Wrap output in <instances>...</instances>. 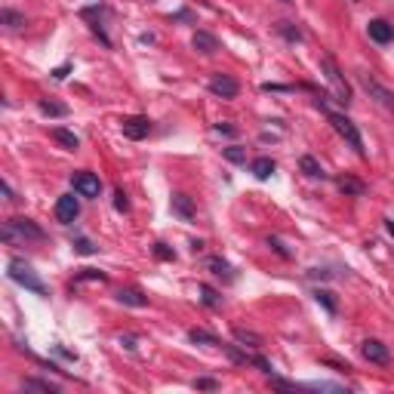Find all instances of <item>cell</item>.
Returning a JSON list of instances; mask_svg holds the SVG:
<instances>
[{"mask_svg":"<svg viewBox=\"0 0 394 394\" xmlns=\"http://www.w3.org/2000/svg\"><path fill=\"white\" fill-rule=\"evenodd\" d=\"M320 71H324V77L329 81V87H333L336 99H339L342 105H348L351 102V87L345 83V77H342V71H339V65H336L333 56H320Z\"/></svg>","mask_w":394,"mask_h":394,"instance_id":"1","label":"cell"},{"mask_svg":"<svg viewBox=\"0 0 394 394\" xmlns=\"http://www.w3.org/2000/svg\"><path fill=\"white\" fill-rule=\"evenodd\" d=\"M10 277H13L16 284H22L25 290H31V293H40V296L47 293L44 281H40V277L31 271V265L22 262V259H13V262H10Z\"/></svg>","mask_w":394,"mask_h":394,"instance_id":"2","label":"cell"},{"mask_svg":"<svg viewBox=\"0 0 394 394\" xmlns=\"http://www.w3.org/2000/svg\"><path fill=\"white\" fill-rule=\"evenodd\" d=\"M327 117H329V124H333V130L342 136V139L348 142L351 148H354L357 154H363V139H361V133H357V126L351 124V120L345 117V114H336V111H327Z\"/></svg>","mask_w":394,"mask_h":394,"instance_id":"3","label":"cell"},{"mask_svg":"<svg viewBox=\"0 0 394 394\" xmlns=\"http://www.w3.org/2000/svg\"><path fill=\"white\" fill-rule=\"evenodd\" d=\"M210 92L213 96H219V99H238V81L234 77H228V74H213L210 77Z\"/></svg>","mask_w":394,"mask_h":394,"instance_id":"4","label":"cell"},{"mask_svg":"<svg viewBox=\"0 0 394 394\" xmlns=\"http://www.w3.org/2000/svg\"><path fill=\"white\" fill-rule=\"evenodd\" d=\"M77 216H81V204H77L74 195H62L56 200V219H59L62 225H71Z\"/></svg>","mask_w":394,"mask_h":394,"instance_id":"5","label":"cell"},{"mask_svg":"<svg viewBox=\"0 0 394 394\" xmlns=\"http://www.w3.org/2000/svg\"><path fill=\"white\" fill-rule=\"evenodd\" d=\"M71 185H74V191L81 197H99V191H102V182H99L96 173H77L71 179Z\"/></svg>","mask_w":394,"mask_h":394,"instance_id":"6","label":"cell"},{"mask_svg":"<svg viewBox=\"0 0 394 394\" xmlns=\"http://www.w3.org/2000/svg\"><path fill=\"white\" fill-rule=\"evenodd\" d=\"M120 130H124L126 139L139 142V139H145V136L151 133V120L148 117H126L124 124H120Z\"/></svg>","mask_w":394,"mask_h":394,"instance_id":"7","label":"cell"},{"mask_svg":"<svg viewBox=\"0 0 394 394\" xmlns=\"http://www.w3.org/2000/svg\"><path fill=\"white\" fill-rule=\"evenodd\" d=\"M361 354H363V361L379 363V367H382V363H388V348H385L379 339H367V342H363V345H361Z\"/></svg>","mask_w":394,"mask_h":394,"instance_id":"8","label":"cell"},{"mask_svg":"<svg viewBox=\"0 0 394 394\" xmlns=\"http://www.w3.org/2000/svg\"><path fill=\"white\" fill-rule=\"evenodd\" d=\"M367 34H370V40H376V44H391L394 40V28L385 22V19H372L367 25Z\"/></svg>","mask_w":394,"mask_h":394,"instance_id":"9","label":"cell"},{"mask_svg":"<svg viewBox=\"0 0 394 394\" xmlns=\"http://www.w3.org/2000/svg\"><path fill=\"white\" fill-rule=\"evenodd\" d=\"M361 83H363V90H367L370 96H376V102H382L388 111H394V92H388L385 87H379V83L370 81V77H361Z\"/></svg>","mask_w":394,"mask_h":394,"instance_id":"10","label":"cell"},{"mask_svg":"<svg viewBox=\"0 0 394 394\" xmlns=\"http://www.w3.org/2000/svg\"><path fill=\"white\" fill-rule=\"evenodd\" d=\"M191 47H195L197 53H204V56H213L219 49V40L213 38L210 31H197L195 38H191Z\"/></svg>","mask_w":394,"mask_h":394,"instance_id":"11","label":"cell"},{"mask_svg":"<svg viewBox=\"0 0 394 394\" xmlns=\"http://www.w3.org/2000/svg\"><path fill=\"white\" fill-rule=\"evenodd\" d=\"M170 206H173V213H176L179 219H185V222L195 219V206H191V197L188 195H173V204H170Z\"/></svg>","mask_w":394,"mask_h":394,"instance_id":"12","label":"cell"},{"mask_svg":"<svg viewBox=\"0 0 394 394\" xmlns=\"http://www.w3.org/2000/svg\"><path fill=\"white\" fill-rule=\"evenodd\" d=\"M49 136H53V139L59 142L62 148H68V151H77V148H81V139H77V136L71 133V130H62V126H56V130L49 133Z\"/></svg>","mask_w":394,"mask_h":394,"instance_id":"13","label":"cell"},{"mask_svg":"<svg viewBox=\"0 0 394 394\" xmlns=\"http://www.w3.org/2000/svg\"><path fill=\"white\" fill-rule=\"evenodd\" d=\"M117 302L133 305V308H142V305H148V299L142 296L139 290H120V293H117Z\"/></svg>","mask_w":394,"mask_h":394,"instance_id":"14","label":"cell"},{"mask_svg":"<svg viewBox=\"0 0 394 394\" xmlns=\"http://www.w3.org/2000/svg\"><path fill=\"white\" fill-rule=\"evenodd\" d=\"M271 173H274V161H271V157H256L253 161V176L256 179H268Z\"/></svg>","mask_w":394,"mask_h":394,"instance_id":"15","label":"cell"},{"mask_svg":"<svg viewBox=\"0 0 394 394\" xmlns=\"http://www.w3.org/2000/svg\"><path fill=\"white\" fill-rule=\"evenodd\" d=\"M210 271L216 277H225V281H234V271H231V265H228L225 259H219V256H213L210 259Z\"/></svg>","mask_w":394,"mask_h":394,"instance_id":"16","label":"cell"},{"mask_svg":"<svg viewBox=\"0 0 394 394\" xmlns=\"http://www.w3.org/2000/svg\"><path fill=\"white\" fill-rule=\"evenodd\" d=\"M339 191H345V195H354V197H361L363 195V182H357V179H339Z\"/></svg>","mask_w":394,"mask_h":394,"instance_id":"17","label":"cell"},{"mask_svg":"<svg viewBox=\"0 0 394 394\" xmlns=\"http://www.w3.org/2000/svg\"><path fill=\"white\" fill-rule=\"evenodd\" d=\"M0 22H3L6 28H22L25 16H22V13H16V10H3V13H0Z\"/></svg>","mask_w":394,"mask_h":394,"instance_id":"18","label":"cell"},{"mask_svg":"<svg viewBox=\"0 0 394 394\" xmlns=\"http://www.w3.org/2000/svg\"><path fill=\"white\" fill-rule=\"evenodd\" d=\"M188 339H191V342H197V345H219V342H216V336H213V333H206V329H191V333H188Z\"/></svg>","mask_w":394,"mask_h":394,"instance_id":"19","label":"cell"},{"mask_svg":"<svg viewBox=\"0 0 394 394\" xmlns=\"http://www.w3.org/2000/svg\"><path fill=\"white\" fill-rule=\"evenodd\" d=\"M314 299H318V305H324L329 314H336V299L329 290H314Z\"/></svg>","mask_w":394,"mask_h":394,"instance_id":"20","label":"cell"},{"mask_svg":"<svg viewBox=\"0 0 394 394\" xmlns=\"http://www.w3.org/2000/svg\"><path fill=\"white\" fill-rule=\"evenodd\" d=\"M197 290H200V299H204V305H210V308H219L222 305V299H219V293L216 290H210V286H197Z\"/></svg>","mask_w":394,"mask_h":394,"instance_id":"21","label":"cell"},{"mask_svg":"<svg viewBox=\"0 0 394 394\" xmlns=\"http://www.w3.org/2000/svg\"><path fill=\"white\" fill-rule=\"evenodd\" d=\"M302 170H305V176H311V179H324V170H320V163L314 161V157H302Z\"/></svg>","mask_w":394,"mask_h":394,"instance_id":"22","label":"cell"},{"mask_svg":"<svg viewBox=\"0 0 394 394\" xmlns=\"http://www.w3.org/2000/svg\"><path fill=\"white\" fill-rule=\"evenodd\" d=\"M277 31H281L284 38L290 40V44H299V40H302V31H299V28H293L290 22H281V25H277Z\"/></svg>","mask_w":394,"mask_h":394,"instance_id":"23","label":"cell"},{"mask_svg":"<svg viewBox=\"0 0 394 394\" xmlns=\"http://www.w3.org/2000/svg\"><path fill=\"white\" fill-rule=\"evenodd\" d=\"M40 111L49 114V117H65L68 108L65 105H59V102H40Z\"/></svg>","mask_w":394,"mask_h":394,"instance_id":"24","label":"cell"},{"mask_svg":"<svg viewBox=\"0 0 394 394\" xmlns=\"http://www.w3.org/2000/svg\"><path fill=\"white\" fill-rule=\"evenodd\" d=\"M225 161H231V163H247V151L243 148H238V145H231V148H225Z\"/></svg>","mask_w":394,"mask_h":394,"instance_id":"25","label":"cell"},{"mask_svg":"<svg viewBox=\"0 0 394 394\" xmlns=\"http://www.w3.org/2000/svg\"><path fill=\"white\" fill-rule=\"evenodd\" d=\"M234 336H238V342H249V345H262V339L256 333H247V329H234Z\"/></svg>","mask_w":394,"mask_h":394,"instance_id":"26","label":"cell"},{"mask_svg":"<svg viewBox=\"0 0 394 394\" xmlns=\"http://www.w3.org/2000/svg\"><path fill=\"white\" fill-rule=\"evenodd\" d=\"M154 256H157V259H176V253H173V249H167V243H157Z\"/></svg>","mask_w":394,"mask_h":394,"instance_id":"27","label":"cell"},{"mask_svg":"<svg viewBox=\"0 0 394 394\" xmlns=\"http://www.w3.org/2000/svg\"><path fill=\"white\" fill-rule=\"evenodd\" d=\"M74 249H77V253H83V256H90V253H96V247H92V243L90 240H74Z\"/></svg>","mask_w":394,"mask_h":394,"instance_id":"28","label":"cell"},{"mask_svg":"<svg viewBox=\"0 0 394 394\" xmlns=\"http://www.w3.org/2000/svg\"><path fill=\"white\" fill-rule=\"evenodd\" d=\"M268 247H274V253H281L284 259H290V249L281 243V238H268Z\"/></svg>","mask_w":394,"mask_h":394,"instance_id":"29","label":"cell"},{"mask_svg":"<svg viewBox=\"0 0 394 394\" xmlns=\"http://www.w3.org/2000/svg\"><path fill=\"white\" fill-rule=\"evenodd\" d=\"M25 385H28V388H38V391H49V394L56 391L53 385H49V382H40V379H31V382H25Z\"/></svg>","mask_w":394,"mask_h":394,"instance_id":"30","label":"cell"},{"mask_svg":"<svg viewBox=\"0 0 394 394\" xmlns=\"http://www.w3.org/2000/svg\"><path fill=\"white\" fill-rule=\"evenodd\" d=\"M114 206H117V210H126V206H130V200H126L124 191H117V195H114Z\"/></svg>","mask_w":394,"mask_h":394,"instance_id":"31","label":"cell"},{"mask_svg":"<svg viewBox=\"0 0 394 394\" xmlns=\"http://www.w3.org/2000/svg\"><path fill=\"white\" fill-rule=\"evenodd\" d=\"M120 345H124V348H136V336H120Z\"/></svg>","mask_w":394,"mask_h":394,"instance_id":"32","label":"cell"},{"mask_svg":"<svg viewBox=\"0 0 394 394\" xmlns=\"http://www.w3.org/2000/svg\"><path fill=\"white\" fill-rule=\"evenodd\" d=\"M0 191H3V197H6V200H16V197H13V188H10V182H0Z\"/></svg>","mask_w":394,"mask_h":394,"instance_id":"33","label":"cell"},{"mask_svg":"<svg viewBox=\"0 0 394 394\" xmlns=\"http://www.w3.org/2000/svg\"><path fill=\"white\" fill-rule=\"evenodd\" d=\"M197 388H216V382H213V379H197Z\"/></svg>","mask_w":394,"mask_h":394,"instance_id":"34","label":"cell"},{"mask_svg":"<svg viewBox=\"0 0 394 394\" xmlns=\"http://www.w3.org/2000/svg\"><path fill=\"white\" fill-rule=\"evenodd\" d=\"M68 74V65H62V68H56L53 71V77H56V81H62V77H65Z\"/></svg>","mask_w":394,"mask_h":394,"instance_id":"35","label":"cell"},{"mask_svg":"<svg viewBox=\"0 0 394 394\" xmlns=\"http://www.w3.org/2000/svg\"><path fill=\"white\" fill-rule=\"evenodd\" d=\"M385 228H388V231L394 234V222H391V219H388V222H385Z\"/></svg>","mask_w":394,"mask_h":394,"instance_id":"36","label":"cell"},{"mask_svg":"<svg viewBox=\"0 0 394 394\" xmlns=\"http://www.w3.org/2000/svg\"><path fill=\"white\" fill-rule=\"evenodd\" d=\"M281 3H290V0H281Z\"/></svg>","mask_w":394,"mask_h":394,"instance_id":"37","label":"cell"},{"mask_svg":"<svg viewBox=\"0 0 394 394\" xmlns=\"http://www.w3.org/2000/svg\"><path fill=\"white\" fill-rule=\"evenodd\" d=\"M354 3H357V0H354Z\"/></svg>","mask_w":394,"mask_h":394,"instance_id":"38","label":"cell"}]
</instances>
